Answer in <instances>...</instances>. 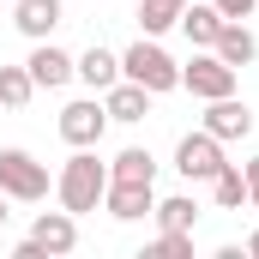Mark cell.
<instances>
[{"instance_id":"3957f363","label":"cell","mask_w":259,"mask_h":259,"mask_svg":"<svg viewBox=\"0 0 259 259\" xmlns=\"http://www.w3.org/2000/svg\"><path fill=\"white\" fill-rule=\"evenodd\" d=\"M0 193L6 199H24V205H36V199H49V163H36L30 151H0Z\"/></svg>"},{"instance_id":"ffe728a7","label":"cell","mask_w":259,"mask_h":259,"mask_svg":"<svg viewBox=\"0 0 259 259\" xmlns=\"http://www.w3.org/2000/svg\"><path fill=\"white\" fill-rule=\"evenodd\" d=\"M211 199H217L223 211H241V205H247V181H241V163H229V169H223V175L211 181Z\"/></svg>"},{"instance_id":"ac0fdd59","label":"cell","mask_w":259,"mask_h":259,"mask_svg":"<svg viewBox=\"0 0 259 259\" xmlns=\"http://www.w3.org/2000/svg\"><path fill=\"white\" fill-rule=\"evenodd\" d=\"M181 12H187V0H139V30L157 42L163 30H175V24H181Z\"/></svg>"},{"instance_id":"603a6c76","label":"cell","mask_w":259,"mask_h":259,"mask_svg":"<svg viewBox=\"0 0 259 259\" xmlns=\"http://www.w3.org/2000/svg\"><path fill=\"white\" fill-rule=\"evenodd\" d=\"M241 181H247V205L259 211V157H247V163H241Z\"/></svg>"},{"instance_id":"2e32d148","label":"cell","mask_w":259,"mask_h":259,"mask_svg":"<svg viewBox=\"0 0 259 259\" xmlns=\"http://www.w3.org/2000/svg\"><path fill=\"white\" fill-rule=\"evenodd\" d=\"M211 55L229 66V72H241V66H253L259 42H253V30H247V24H223V36H217V49H211Z\"/></svg>"},{"instance_id":"8fae6325","label":"cell","mask_w":259,"mask_h":259,"mask_svg":"<svg viewBox=\"0 0 259 259\" xmlns=\"http://www.w3.org/2000/svg\"><path fill=\"white\" fill-rule=\"evenodd\" d=\"M61 12H66L61 0H18V6H12V24H18L30 42H49L55 24H61Z\"/></svg>"},{"instance_id":"cb8c5ba5","label":"cell","mask_w":259,"mask_h":259,"mask_svg":"<svg viewBox=\"0 0 259 259\" xmlns=\"http://www.w3.org/2000/svg\"><path fill=\"white\" fill-rule=\"evenodd\" d=\"M12 259H49V253H42V247H36V241H30V235H24V241H18V247H12Z\"/></svg>"},{"instance_id":"7402d4cb","label":"cell","mask_w":259,"mask_h":259,"mask_svg":"<svg viewBox=\"0 0 259 259\" xmlns=\"http://www.w3.org/2000/svg\"><path fill=\"white\" fill-rule=\"evenodd\" d=\"M205 6H217V12H223V18H229V24H241V18H247V12H253L259 0H205Z\"/></svg>"},{"instance_id":"7a4b0ae2","label":"cell","mask_w":259,"mask_h":259,"mask_svg":"<svg viewBox=\"0 0 259 259\" xmlns=\"http://www.w3.org/2000/svg\"><path fill=\"white\" fill-rule=\"evenodd\" d=\"M121 78L139 84V91H151V97H169V91H181V61H175L163 42L139 36L127 55H121Z\"/></svg>"},{"instance_id":"ba28073f","label":"cell","mask_w":259,"mask_h":259,"mask_svg":"<svg viewBox=\"0 0 259 259\" xmlns=\"http://www.w3.org/2000/svg\"><path fill=\"white\" fill-rule=\"evenodd\" d=\"M199 133H211L217 145H229V139H247V133H253V109H247L241 97L205 103V127H199Z\"/></svg>"},{"instance_id":"4316f807","label":"cell","mask_w":259,"mask_h":259,"mask_svg":"<svg viewBox=\"0 0 259 259\" xmlns=\"http://www.w3.org/2000/svg\"><path fill=\"white\" fill-rule=\"evenodd\" d=\"M6 217H12V211H6V193H0V223H6Z\"/></svg>"},{"instance_id":"52a82bcc","label":"cell","mask_w":259,"mask_h":259,"mask_svg":"<svg viewBox=\"0 0 259 259\" xmlns=\"http://www.w3.org/2000/svg\"><path fill=\"white\" fill-rule=\"evenodd\" d=\"M103 211H109L115 223H139V217H151V211H157V187H145V181H109Z\"/></svg>"},{"instance_id":"9c48e42d","label":"cell","mask_w":259,"mask_h":259,"mask_svg":"<svg viewBox=\"0 0 259 259\" xmlns=\"http://www.w3.org/2000/svg\"><path fill=\"white\" fill-rule=\"evenodd\" d=\"M30 241H36L49 259H66L72 247H78V217H66V211H36Z\"/></svg>"},{"instance_id":"44dd1931","label":"cell","mask_w":259,"mask_h":259,"mask_svg":"<svg viewBox=\"0 0 259 259\" xmlns=\"http://www.w3.org/2000/svg\"><path fill=\"white\" fill-rule=\"evenodd\" d=\"M133 259H193V235H157V241H145Z\"/></svg>"},{"instance_id":"d4e9b609","label":"cell","mask_w":259,"mask_h":259,"mask_svg":"<svg viewBox=\"0 0 259 259\" xmlns=\"http://www.w3.org/2000/svg\"><path fill=\"white\" fill-rule=\"evenodd\" d=\"M211 259H247V247H235V241H229V247H217Z\"/></svg>"},{"instance_id":"7c38bea8","label":"cell","mask_w":259,"mask_h":259,"mask_svg":"<svg viewBox=\"0 0 259 259\" xmlns=\"http://www.w3.org/2000/svg\"><path fill=\"white\" fill-rule=\"evenodd\" d=\"M223 24H229V18H223V12H217V6H205V0H187V12H181V30H187V42H193L199 55H211V49H217V36H223Z\"/></svg>"},{"instance_id":"5bb4252c","label":"cell","mask_w":259,"mask_h":259,"mask_svg":"<svg viewBox=\"0 0 259 259\" xmlns=\"http://www.w3.org/2000/svg\"><path fill=\"white\" fill-rule=\"evenodd\" d=\"M103 115H109V121H145V115H151V91H139V84H127V78H121V84H115V91H103Z\"/></svg>"},{"instance_id":"484cf974","label":"cell","mask_w":259,"mask_h":259,"mask_svg":"<svg viewBox=\"0 0 259 259\" xmlns=\"http://www.w3.org/2000/svg\"><path fill=\"white\" fill-rule=\"evenodd\" d=\"M247 259H259V229H253V235H247Z\"/></svg>"},{"instance_id":"277c9868","label":"cell","mask_w":259,"mask_h":259,"mask_svg":"<svg viewBox=\"0 0 259 259\" xmlns=\"http://www.w3.org/2000/svg\"><path fill=\"white\" fill-rule=\"evenodd\" d=\"M235 78H241V72H229L217 55H193V61L181 66V91H193L199 103H223V97H235Z\"/></svg>"},{"instance_id":"e0dca14e","label":"cell","mask_w":259,"mask_h":259,"mask_svg":"<svg viewBox=\"0 0 259 259\" xmlns=\"http://www.w3.org/2000/svg\"><path fill=\"white\" fill-rule=\"evenodd\" d=\"M109 181H145V187H157V157H151L145 145H127V151L109 163Z\"/></svg>"},{"instance_id":"30bf717a","label":"cell","mask_w":259,"mask_h":259,"mask_svg":"<svg viewBox=\"0 0 259 259\" xmlns=\"http://www.w3.org/2000/svg\"><path fill=\"white\" fill-rule=\"evenodd\" d=\"M24 72H30V84H36V91H61L66 78H72V55L55 49V42H36V49H30V61H24Z\"/></svg>"},{"instance_id":"8992f818","label":"cell","mask_w":259,"mask_h":259,"mask_svg":"<svg viewBox=\"0 0 259 259\" xmlns=\"http://www.w3.org/2000/svg\"><path fill=\"white\" fill-rule=\"evenodd\" d=\"M175 169H181L187 181H217V175L229 169V157H223V145H217L211 133H187V139L175 145Z\"/></svg>"},{"instance_id":"d6986e66","label":"cell","mask_w":259,"mask_h":259,"mask_svg":"<svg viewBox=\"0 0 259 259\" xmlns=\"http://www.w3.org/2000/svg\"><path fill=\"white\" fill-rule=\"evenodd\" d=\"M30 97H36L30 72H24V66H0V109H24Z\"/></svg>"},{"instance_id":"4fadbf2b","label":"cell","mask_w":259,"mask_h":259,"mask_svg":"<svg viewBox=\"0 0 259 259\" xmlns=\"http://www.w3.org/2000/svg\"><path fill=\"white\" fill-rule=\"evenodd\" d=\"M72 78H84L91 91H115V84H121V55H109V49H84V55L72 61Z\"/></svg>"},{"instance_id":"5b68a950","label":"cell","mask_w":259,"mask_h":259,"mask_svg":"<svg viewBox=\"0 0 259 259\" xmlns=\"http://www.w3.org/2000/svg\"><path fill=\"white\" fill-rule=\"evenodd\" d=\"M103 133H109V115H103L97 97H78V103H66V109H61V139L72 145V151H97Z\"/></svg>"},{"instance_id":"6da1fadb","label":"cell","mask_w":259,"mask_h":259,"mask_svg":"<svg viewBox=\"0 0 259 259\" xmlns=\"http://www.w3.org/2000/svg\"><path fill=\"white\" fill-rule=\"evenodd\" d=\"M109 193V163L97 157V151H72L61 163V175H55V199H61L66 217H84V211H97Z\"/></svg>"},{"instance_id":"9a60e30c","label":"cell","mask_w":259,"mask_h":259,"mask_svg":"<svg viewBox=\"0 0 259 259\" xmlns=\"http://www.w3.org/2000/svg\"><path fill=\"white\" fill-rule=\"evenodd\" d=\"M157 235H193V223H199V205L193 193H175V199H157Z\"/></svg>"}]
</instances>
